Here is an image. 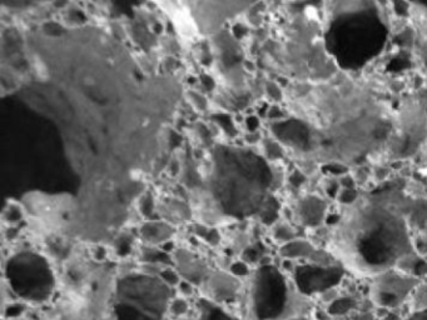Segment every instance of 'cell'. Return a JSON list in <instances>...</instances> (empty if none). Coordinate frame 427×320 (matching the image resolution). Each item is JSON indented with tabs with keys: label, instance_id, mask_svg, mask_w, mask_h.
Returning <instances> with one entry per match:
<instances>
[{
	"label": "cell",
	"instance_id": "5b68a950",
	"mask_svg": "<svg viewBox=\"0 0 427 320\" xmlns=\"http://www.w3.org/2000/svg\"><path fill=\"white\" fill-rule=\"evenodd\" d=\"M419 286V280L401 270H390L372 279L370 297L379 308H397Z\"/></svg>",
	"mask_w": 427,
	"mask_h": 320
},
{
	"label": "cell",
	"instance_id": "52a82bcc",
	"mask_svg": "<svg viewBox=\"0 0 427 320\" xmlns=\"http://www.w3.org/2000/svg\"><path fill=\"white\" fill-rule=\"evenodd\" d=\"M407 17L412 30L416 58L427 69V3H409Z\"/></svg>",
	"mask_w": 427,
	"mask_h": 320
},
{
	"label": "cell",
	"instance_id": "8992f818",
	"mask_svg": "<svg viewBox=\"0 0 427 320\" xmlns=\"http://www.w3.org/2000/svg\"><path fill=\"white\" fill-rule=\"evenodd\" d=\"M345 270L338 264L336 266H319L312 263L311 266L298 268L297 282L303 293H321L328 291L338 284L342 279Z\"/></svg>",
	"mask_w": 427,
	"mask_h": 320
},
{
	"label": "cell",
	"instance_id": "9c48e42d",
	"mask_svg": "<svg viewBox=\"0 0 427 320\" xmlns=\"http://www.w3.org/2000/svg\"><path fill=\"white\" fill-rule=\"evenodd\" d=\"M282 254L287 258H311L314 259V254H317V250L307 242H292V243L284 245Z\"/></svg>",
	"mask_w": 427,
	"mask_h": 320
},
{
	"label": "cell",
	"instance_id": "3957f363",
	"mask_svg": "<svg viewBox=\"0 0 427 320\" xmlns=\"http://www.w3.org/2000/svg\"><path fill=\"white\" fill-rule=\"evenodd\" d=\"M390 23L375 1H333L324 8V38L337 69L352 74L384 53Z\"/></svg>",
	"mask_w": 427,
	"mask_h": 320
},
{
	"label": "cell",
	"instance_id": "7a4b0ae2",
	"mask_svg": "<svg viewBox=\"0 0 427 320\" xmlns=\"http://www.w3.org/2000/svg\"><path fill=\"white\" fill-rule=\"evenodd\" d=\"M412 203L401 182L356 196L333 223L327 253L345 272L360 278L414 269L417 249L410 224Z\"/></svg>",
	"mask_w": 427,
	"mask_h": 320
},
{
	"label": "cell",
	"instance_id": "8fae6325",
	"mask_svg": "<svg viewBox=\"0 0 427 320\" xmlns=\"http://www.w3.org/2000/svg\"><path fill=\"white\" fill-rule=\"evenodd\" d=\"M381 320H401L396 314H392V313H389V314L384 317Z\"/></svg>",
	"mask_w": 427,
	"mask_h": 320
},
{
	"label": "cell",
	"instance_id": "6da1fadb",
	"mask_svg": "<svg viewBox=\"0 0 427 320\" xmlns=\"http://www.w3.org/2000/svg\"><path fill=\"white\" fill-rule=\"evenodd\" d=\"M287 118L272 123L278 142L297 157L324 166H357L385 153L397 107L373 84L349 73L292 83Z\"/></svg>",
	"mask_w": 427,
	"mask_h": 320
},
{
	"label": "cell",
	"instance_id": "7c38bea8",
	"mask_svg": "<svg viewBox=\"0 0 427 320\" xmlns=\"http://www.w3.org/2000/svg\"><path fill=\"white\" fill-rule=\"evenodd\" d=\"M422 160H424V163L427 166V144L425 148L422 149L421 152Z\"/></svg>",
	"mask_w": 427,
	"mask_h": 320
},
{
	"label": "cell",
	"instance_id": "ba28073f",
	"mask_svg": "<svg viewBox=\"0 0 427 320\" xmlns=\"http://www.w3.org/2000/svg\"><path fill=\"white\" fill-rule=\"evenodd\" d=\"M327 205L324 201L316 196H306L298 203V214L302 224L307 226H317L325 219Z\"/></svg>",
	"mask_w": 427,
	"mask_h": 320
},
{
	"label": "cell",
	"instance_id": "277c9868",
	"mask_svg": "<svg viewBox=\"0 0 427 320\" xmlns=\"http://www.w3.org/2000/svg\"><path fill=\"white\" fill-rule=\"evenodd\" d=\"M427 144V112L421 101L407 96L397 107L395 129L386 150L390 159H407Z\"/></svg>",
	"mask_w": 427,
	"mask_h": 320
},
{
	"label": "cell",
	"instance_id": "30bf717a",
	"mask_svg": "<svg viewBox=\"0 0 427 320\" xmlns=\"http://www.w3.org/2000/svg\"><path fill=\"white\" fill-rule=\"evenodd\" d=\"M407 320H427V309L421 312H415Z\"/></svg>",
	"mask_w": 427,
	"mask_h": 320
}]
</instances>
